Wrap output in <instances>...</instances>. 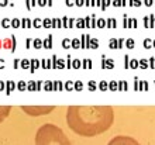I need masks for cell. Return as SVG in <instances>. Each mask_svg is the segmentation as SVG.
<instances>
[{"label": "cell", "mask_w": 155, "mask_h": 145, "mask_svg": "<svg viewBox=\"0 0 155 145\" xmlns=\"http://www.w3.org/2000/svg\"><path fill=\"white\" fill-rule=\"evenodd\" d=\"M114 123L111 106H69L66 109V124L81 137H96L106 133Z\"/></svg>", "instance_id": "cell-1"}, {"label": "cell", "mask_w": 155, "mask_h": 145, "mask_svg": "<svg viewBox=\"0 0 155 145\" xmlns=\"http://www.w3.org/2000/svg\"><path fill=\"white\" fill-rule=\"evenodd\" d=\"M35 145H72L64 130L52 123L42 124L35 133Z\"/></svg>", "instance_id": "cell-2"}, {"label": "cell", "mask_w": 155, "mask_h": 145, "mask_svg": "<svg viewBox=\"0 0 155 145\" xmlns=\"http://www.w3.org/2000/svg\"><path fill=\"white\" fill-rule=\"evenodd\" d=\"M10 110H12V106H0V124L7 118V116L10 114Z\"/></svg>", "instance_id": "cell-5"}, {"label": "cell", "mask_w": 155, "mask_h": 145, "mask_svg": "<svg viewBox=\"0 0 155 145\" xmlns=\"http://www.w3.org/2000/svg\"><path fill=\"white\" fill-rule=\"evenodd\" d=\"M25 114L28 116H45V114H49L55 109V106H21L20 107Z\"/></svg>", "instance_id": "cell-3"}, {"label": "cell", "mask_w": 155, "mask_h": 145, "mask_svg": "<svg viewBox=\"0 0 155 145\" xmlns=\"http://www.w3.org/2000/svg\"><path fill=\"white\" fill-rule=\"evenodd\" d=\"M107 145H141L137 140L128 135H116L114 138H111Z\"/></svg>", "instance_id": "cell-4"}]
</instances>
